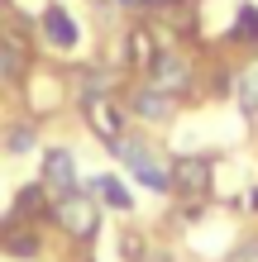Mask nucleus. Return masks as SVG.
<instances>
[{
  "label": "nucleus",
  "instance_id": "1",
  "mask_svg": "<svg viewBox=\"0 0 258 262\" xmlns=\"http://www.w3.org/2000/svg\"><path fill=\"white\" fill-rule=\"evenodd\" d=\"M110 152H115V158H120L134 177L144 181L148 191H172V167H163V162H158L144 143H134V138H115V143H110Z\"/></svg>",
  "mask_w": 258,
  "mask_h": 262
},
{
  "label": "nucleus",
  "instance_id": "2",
  "mask_svg": "<svg viewBox=\"0 0 258 262\" xmlns=\"http://www.w3.org/2000/svg\"><path fill=\"white\" fill-rule=\"evenodd\" d=\"M43 186L57 191V195H77V162H72L67 148H53L43 158Z\"/></svg>",
  "mask_w": 258,
  "mask_h": 262
},
{
  "label": "nucleus",
  "instance_id": "3",
  "mask_svg": "<svg viewBox=\"0 0 258 262\" xmlns=\"http://www.w3.org/2000/svg\"><path fill=\"white\" fill-rule=\"evenodd\" d=\"M86 119H91V129H96L105 143H115L120 134H125V119H120V105L110 96H86Z\"/></svg>",
  "mask_w": 258,
  "mask_h": 262
},
{
  "label": "nucleus",
  "instance_id": "4",
  "mask_svg": "<svg viewBox=\"0 0 258 262\" xmlns=\"http://www.w3.org/2000/svg\"><path fill=\"white\" fill-rule=\"evenodd\" d=\"M148 72H153V86L163 96H177V91H187V81H191V72H187V62H182L177 53H158L153 62H148Z\"/></svg>",
  "mask_w": 258,
  "mask_h": 262
},
{
  "label": "nucleus",
  "instance_id": "5",
  "mask_svg": "<svg viewBox=\"0 0 258 262\" xmlns=\"http://www.w3.org/2000/svg\"><path fill=\"white\" fill-rule=\"evenodd\" d=\"M57 220H63V229H67V234H77V238H91V234H96V210H91L86 195H63Z\"/></svg>",
  "mask_w": 258,
  "mask_h": 262
},
{
  "label": "nucleus",
  "instance_id": "6",
  "mask_svg": "<svg viewBox=\"0 0 258 262\" xmlns=\"http://www.w3.org/2000/svg\"><path fill=\"white\" fill-rule=\"evenodd\" d=\"M172 191H182V195H206L210 191V162L206 158H182L172 167Z\"/></svg>",
  "mask_w": 258,
  "mask_h": 262
},
{
  "label": "nucleus",
  "instance_id": "7",
  "mask_svg": "<svg viewBox=\"0 0 258 262\" xmlns=\"http://www.w3.org/2000/svg\"><path fill=\"white\" fill-rule=\"evenodd\" d=\"M134 110H139L144 119H168V115H172V96H163L158 86H148V91L134 96Z\"/></svg>",
  "mask_w": 258,
  "mask_h": 262
},
{
  "label": "nucleus",
  "instance_id": "8",
  "mask_svg": "<svg viewBox=\"0 0 258 262\" xmlns=\"http://www.w3.org/2000/svg\"><path fill=\"white\" fill-rule=\"evenodd\" d=\"M43 34H48L57 48H72V43H77V24H72L63 10H48L43 14Z\"/></svg>",
  "mask_w": 258,
  "mask_h": 262
},
{
  "label": "nucleus",
  "instance_id": "9",
  "mask_svg": "<svg viewBox=\"0 0 258 262\" xmlns=\"http://www.w3.org/2000/svg\"><path fill=\"white\" fill-rule=\"evenodd\" d=\"M5 248L14 257H34L38 253V234H34V229H5Z\"/></svg>",
  "mask_w": 258,
  "mask_h": 262
},
{
  "label": "nucleus",
  "instance_id": "10",
  "mask_svg": "<svg viewBox=\"0 0 258 262\" xmlns=\"http://www.w3.org/2000/svg\"><path fill=\"white\" fill-rule=\"evenodd\" d=\"M96 191H101L105 200H110V205H115V210H134V195H129L125 186H120V181H115V177H101V181H96Z\"/></svg>",
  "mask_w": 258,
  "mask_h": 262
},
{
  "label": "nucleus",
  "instance_id": "11",
  "mask_svg": "<svg viewBox=\"0 0 258 262\" xmlns=\"http://www.w3.org/2000/svg\"><path fill=\"white\" fill-rule=\"evenodd\" d=\"M239 105H244V115H253V110H258V67L239 76Z\"/></svg>",
  "mask_w": 258,
  "mask_h": 262
},
{
  "label": "nucleus",
  "instance_id": "12",
  "mask_svg": "<svg viewBox=\"0 0 258 262\" xmlns=\"http://www.w3.org/2000/svg\"><path fill=\"white\" fill-rule=\"evenodd\" d=\"M129 57H134V62H153V57H158V48L148 43L144 29H134V34H129Z\"/></svg>",
  "mask_w": 258,
  "mask_h": 262
},
{
  "label": "nucleus",
  "instance_id": "13",
  "mask_svg": "<svg viewBox=\"0 0 258 262\" xmlns=\"http://www.w3.org/2000/svg\"><path fill=\"white\" fill-rule=\"evenodd\" d=\"M19 48H14V43H5L0 38V76H19Z\"/></svg>",
  "mask_w": 258,
  "mask_h": 262
},
{
  "label": "nucleus",
  "instance_id": "14",
  "mask_svg": "<svg viewBox=\"0 0 258 262\" xmlns=\"http://www.w3.org/2000/svg\"><path fill=\"white\" fill-rule=\"evenodd\" d=\"M234 34H239V38H258V10H253V5L239 10V29H234Z\"/></svg>",
  "mask_w": 258,
  "mask_h": 262
},
{
  "label": "nucleus",
  "instance_id": "15",
  "mask_svg": "<svg viewBox=\"0 0 258 262\" xmlns=\"http://www.w3.org/2000/svg\"><path fill=\"white\" fill-rule=\"evenodd\" d=\"M10 148L14 152H29V148H34V129H14L10 134Z\"/></svg>",
  "mask_w": 258,
  "mask_h": 262
},
{
  "label": "nucleus",
  "instance_id": "16",
  "mask_svg": "<svg viewBox=\"0 0 258 262\" xmlns=\"http://www.w3.org/2000/svg\"><path fill=\"white\" fill-rule=\"evenodd\" d=\"M120 5H158V0H120Z\"/></svg>",
  "mask_w": 258,
  "mask_h": 262
}]
</instances>
